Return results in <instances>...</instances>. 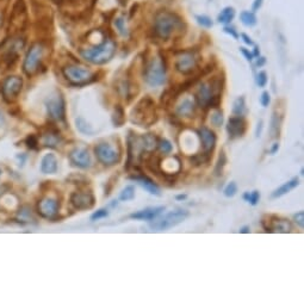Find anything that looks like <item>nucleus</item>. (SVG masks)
<instances>
[{
  "label": "nucleus",
  "mask_w": 304,
  "mask_h": 304,
  "mask_svg": "<svg viewBox=\"0 0 304 304\" xmlns=\"http://www.w3.org/2000/svg\"><path fill=\"white\" fill-rule=\"evenodd\" d=\"M194 18H196L197 23L199 24L201 28H206V29L213 28L214 23H213V20H211V18H210L209 16H207V15H197L196 17H194Z\"/></svg>",
  "instance_id": "40"
},
{
  "label": "nucleus",
  "mask_w": 304,
  "mask_h": 304,
  "mask_svg": "<svg viewBox=\"0 0 304 304\" xmlns=\"http://www.w3.org/2000/svg\"><path fill=\"white\" fill-rule=\"evenodd\" d=\"M293 221H295V223L298 225L300 229H303V227H304V213L303 211H299V213L293 215Z\"/></svg>",
  "instance_id": "46"
},
{
  "label": "nucleus",
  "mask_w": 304,
  "mask_h": 304,
  "mask_svg": "<svg viewBox=\"0 0 304 304\" xmlns=\"http://www.w3.org/2000/svg\"><path fill=\"white\" fill-rule=\"evenodd\" d=\"M241 39L246 44H247V46H251V47L254 46V42H253L252 39L247 35V33H241Z\"/></svg>",
  "instance_id": "51"
},
{
  "label": "nucleus",
  "mask_w": 304,
  "mask_h": 304,
  "mask_svg": "<svg viewBox=\"0 0 304 304\" xmlns=\"http://www.w3.org/2000/svg\"><path fill=\"white\" fill-rule=\"evenodd\" d=\"M234 17H235V9L231 8V6H227V8H224L220 13H218L217 22L220 24L228 25V24H230L231 20L234 19Z\"/></svg>",
  "instance_id": "30"
},
{
  "label": "nucleus",
  "mask_w": 304,
  "mask_h": 304,
  "mask_svg": "<svg viewBox=\"0 0 304 304\" xmlns=\"http://www.w3.org/2000/svg\"><path fill=\"white\" fill-rule=\"evenodd\" d=\"M28 17H26V8L24 4V0H17V3L13 6L11 17H10V31L11 36L19 35L24 28H25Z\"/></svg>",
  "instance_id": "12"
},
{
  "label": "nucleus",
  "mask_w": 304,
  "mask_h": 304,
  "mask_svg": "<svg viewBox=\"0 0 304 304\" xmlns=\"http://www.w3.org/2000/svg\"><path fill=\"white\" fill-rule=\"evenodd\" d=\"M25 143L30 149H37V147H39V139L35 135H30L26 138Z\"/></svg>",
  "instance_id": "45"
},
{
  "label": "nucleus",
  "mask_w": 304,
  "mask_h": 304,
  "mask_svg": "<svg viewBox=\"0 0 304 304\" xmlns=\"http://www.w3.org/2000/svg\"><path fill=\"white\" fill-rule=\"evenodd\" d=\"M258 61H257V66H259V67H261V66H264L265 64V62H266V59L265 57H258Z\"/></svg>",
  "instance_id": "54"
},
{
  "label": "nucleus",
  "mask_w": 304,
  "mask_h": 304,
  "mask_svg": "<svg viewBox=\"0 0 304 304\" xmlns=\"http://www.w3.org/2000/svg\"><path fill=\"white\" fill-rule=\"evenodd\" d=\"M71 204L77 210H90L94 207L95 197L91 191H75L71 194Z\"/></svg>",
  "instance_id": "17"
},
{
  "label": "nucleus",
  "mask_w": 304,
  "mask_h": 304,
  "mask_svg": "<svg viewBox=\"0 0 304 304\" xmlns=\"http://www.w3.org/2000/svg\"><path fill=\"white\" fill-rule=\"evenodd\" d=\"M237 192H238V185H237V183H235V182H231V183L228 184V185L225 186L224 191H223L224 196L228 197V198L234 197L235 194H237Z\"/></svg>",
  "instance_id": "42"
},
{
  "label": "nucleus",
  "mask_w": 304,
  "mask_h": 304,
  "mask_svg": "<svg viewBox=\"0 0 304 304\" xmlns=\"http://www.w3.org/2000/svg\"><path fill=\"white\" fill-rule=\"evenodd\" d=\"M187 217H189V211L187 210H183V209L174 210V211H171L168 214L163 215V216L161 218H159V220L154 218V220H153L154 222H152L149 227L152 228L153 230H156V231L167 230V229H171V228L176 227V225L183 223Z\"/></svg>",
  "instance_id": "9"
},
{
  "label": "nucleus",
  "mask_w": 304,
  "mask_h": 304,
  "mask_svg": "<svg viewBox=\"0 0 304 304\" xmlns=\"http://www.w3.org/2000/svg\"><path fill=\"white\" fill-rule=\"evenodd\" d=\"M114 25H115L116 30H117L118 33L122 37L129 36V29H128V26H126V22L123 17H118V18H116L114 22Z\"/></svg>",
  "instance_id": "33"
},
{
  "label": "nucleus",
  "mask_w": 304,
  "mask_h": 304,
  "mask_svg": "<svg viewBox=\"0 0 304 304\" xmlns=\"http://www.w3.org/2000/svg\"><path fill=\"white\" fill-rule=\"evenodd\" d=\"M240 19L241 23L244 24L245 26H247V28H252V26H254L258 22L257 16L252 11H242L240 15Z\"/></svg>",
  "instance_id": "32"
},
{
  "label": "nucleus",
  "mask_w": 304,
  "mask_h": 304,
  "mask_svg": "<svg viewBox=\"0 0 304 304\" xmlns=\"http://www.w3.org/2000/svg\"><path fill=\"white\" fill-rule=\"evenodd\" d=\"M0 176H2V170H0Z\"/></svg>",
  "instance_id": "61"
},
{
  "label": "nucleus",
  "mask_w": 304,
  "mask_h": 304,
  "mask_svg": "<svg viewBox=\"0 0 304 304\" xmlns=\"http://www.w3.org/2000/svg\"><path fill=\"white\" fill-rule=\"evenodd\" d=\"M249 231H251V229H249V227L248 225H246V227H244V228H241V230H240V233H242V234H248Z\"/></svg>",
  "instance_id": "56"
},
{
  "label": "nucleus",
  "mask_w": 304,
  "mask_h": 304,
  "mask_svg": "<svg viewBox=\"0 0 304 304\" xmlns=\"http://www.w3.org/2000/svg\"><path fill=\"white\" fill-rule=\"evenodd\" d=\"M198 138L200 141V147H201V153L204 154L213 155L215 147H216V134L211 130V129L207 128V126H201L198 129Z\"/></svg>",
  "instance_id": "18"
},
{
  "label": "nucleus",
  "mask_w": 304,
  "mask_h": 304,
  "mask_svg": "<svg viewBox=\"0 0 304 304\" xmlns=\"http://www.w3.org/2000/svg\"><path fill=\"white\" fill-rule=\"evenodd\" d=\"M262 3H264V0H254L253 2V6H252V11L253 12H257L259 9L262 6Z\"/></svg>",
  "instance_id": "50"
},
{
  "label": "nucleus",
  "mask_w": 304,
  "mask_h": 304,
  "mask_svg": "<svg viewBox=\"0 0 304 304\" xmlns=\"http://www.w3.org/2000/svg\"><path fill=\"white\" fill-rule=\"evenodd\" d=\"M94 154L102 165L111 167L118 165L122 160L121 150L108 142H100L94 147Z\"/></svg>",
  "instance_id": "10"
},
{
  "label": "nucleus",
  "mask_w": 304,
  "mask_h": 304,
  "mask_svg": "<svg viewBox=\"0 0 304 304\" xmlns=\"http://www.w3.org/2000/svg\"><path fill=\"white\" fill-rule=\"evenodd\" d=\"M57 159L56 156L49 153L43 156L42 161H41V172L43 174H55L57 172Z\"/></svg>",
  "instance_id": "25"
},
{
  "label": "nucleus",
  "mask_w": 304,
  "mask_h": 304,
  "mask_svg": "<svg viewBox=\"0 0 304 304\" xmlns=\"http://www.w3.org/2000/svg\"><path fill=\"white\" fill-rule=\"evenodd\" d=\"M3 123H4V117H3V114L0 112V125H2Z\"/></svg>",
  "instance_id": "59"
},
{
  "label": "nucleus",
  "mask_w": 304,
  "mask_h": 304,
  "mask_svg": "<svg viewBox=\"0 0 304 304\" xmlns=\"http://www.w3.org/2000/svg\"><path fill=\"white\" fill-rule=\"evenodd\" d=\"M186 198H187L186 194H178V196L176 197V199L177 200H184V199H186Z\"/></svg>",
  "instance_id": "57"
},
{
  "label": "nucleus",
  "mask_w": 304,
  "mask_h": 304,
  "mask_svg": "<svg viewBox=\"0 0 304 304\" xmlns=\"http://www.w3.org/2000/svg\"><path fill=\"white\" fill-rule=\"evenodd\" d=\"M25 47V40L19 35H13L0 43V68L12 67Z\"/></svg>",
  "instance_id": "2"
},
{
  "label": "nucleus",
  "mask_w": 304,
  "mask_h": 304,
  "mask_svg": "<svg viewBox=\"0 0 304 304\" xmlns=\"http://www.w3.org/2000/svg\"><path fill=\"white\" fill-rule=\"evenodd\" d=\"M135 198V187L132 185L125 186L119 193V200L130 201Z\"/></svg>",
  "instance_id": "36"
},
{
  "label": "nucleus",
  "mask_w": 304,
  "mask_h": 304,
  "mask_svg": "<svg viewBox=\"0 0 304 304\" xmlns=\"http://www.w3.org/2000/svg\"><path fill=\"white\" fill-rule=\"evenodd\" d=\"M117 2H118L121 5L124 6V5H126V3H128V0H117Z\"/></svg>",
  "instance_id": "58"
},
{
  "label": "nucleus",
  "mask_w": 304,
  "mask_h": 304,
  "mask_svg": "<svg viewBox=\"0 0 304 304\" xmlns=\"http://www.w3.org/2000/svg\"><path fill=\"white\" fill-rule=\"evenodd\" d=\"M198 60H199V57L194 50L182 52L177 57L176 70L184 75H189L197 70Z\"/></svg>",
  "instance_id": "13"
},
{
  "label": "nucleus",
  "mask_w": 304,
  "mask_h": 304,
  "mask_svg": "<svg viewBox=\"0 0 304 304\" xmlns=\"http://www.w3.org/2000/svg\"><path fill=\"white\" fill-rule=\"evenodd\" d=\"M197 103L192 98H184L176 107V116L179 118H192L196 114Z\"/></svg>",
  "instance_id": "23"
},
{
  "label": "nucleus",
  "mask_w": 304,
  "mask_h": 304,
  "mask_svg": "<svg viewBox=\"0 0 304 304\" xmlns=\"http://www.w3.org/2000/svg\"><path fill=\"white\" fill-rule=\"evenodd\" d=\"M75 124H77V129L79 130L81 134H85V135H93L94 131L93 129L91 128V125L88 124V123L85 121L84 118H78L77 121H75Z\"/></svg>",
  "instance_id": "34"
},
{
  "label": "nucleus",
  "mask_w": 304,
  "mask_h": 304,
  "mask_svg": "<svg viewBox=\"0 0 304 304\" xmlns=\"http://www.w3.org/2000/svg\"><path fill=\"white\" fill-rule=\"evenodd\" d=\"M156 148H158L160 152L162 153V154L168 155V154H171V153H172L173 146H172V143L168 141V140L158 139V146H156Z\"/></svg>",
  "instance_id": "38"
},
{
  "label": "nucleus",
  "mask_w": 304,
  "mask_h": 304,
  "mask_svg": "<svg viewBox=\"0 0 304 304\" xmlns=\"http://www.w3.org/2000/svg\"><path fill=\"white\" fill-rule=\"evenodd\" d=\"M22 78L16 77V75L6 78V79L3 81L2 85V94L4 100L8 102V103H13V102L18 98L20 91H22Z\"/></svg>",
  "instance_id": "14"
},
{
  "label": "nucleus",
  "mask_w": 304,
  "mask_h": 304,
  "mask_svg": "<svg viewBox=\"0 0 304 304\" xmlns=\"http://www.w3.org/2000/svg\"><path fill=\"white\" fill-rule=\"evenodd\" d=\"M283 117L279 112L275 111L272 114L271 118V126H269V132H271L272 139H278L279 134H281V125H282Z\"/></svg>",
  "instance_id": "27"
},
{
  "label": "nucleus",
  "mask_w": 304,
  "mask_h": 304,
  "mask_svg": "<svg viewBox=\"0 0 304 304\" xmlns=\"http://www.w3.org/2000/svg\"><path fill=\"white\" fill-rule=\"evenodd\" d=\"M108 216H109V211L107 209H99L95 211V213L92 214L91 221L95 222V221H99V220H102V218H105Z\"/></svg>",
  "instance_id": "43"
},
{
  "label": "nucleus",
  "mask_w": 304,
  "mask_h": 304,
  "mask_svg": "<svg viewBox=\"0 0 304 304\" xmlns=\"http://www.w3.org/2000/svg\"><path fill=\"white\" fill-rule=\"evenodd\" d=\"M262 126H264V122H262L260 119V121H259V123H258V125H257V129H255V136H257V138H260V136H261Z\"/></svg>",
  "instance_id": "52"
},
{
  "label": "nucleus",
  "mask_w": 304,
  "mask_h": 304,
  "mask_svg": "<svg viewBox=\"0 0 304 304\" xmlns=\"http://www.w3.org/2000/svg\"><path fill=\"white\" fill-rule=\"evenodd\" d=\"M118 92L119 94L128 102L131 100L136 95V93H138V91H134V85L129 83V81H122V83L118 85Z\"/></svg>",
  "instance_id": "28"
},
{
  "label": "nucleus",
  "mask_w": 304,
  "mask_h": 304,
  "mask_svg": "<svg viewBox=\"0 0 304 304\" xmlns=\"http://www.w3.org/2000/svg\"><path fill=\"white\" fill-rule=\"evenodd\" d=\"M223 30H224V32H225V33H228V35H230L231 37H233V39H235V40H238V39H239V33H238L237 30H235V28H233V26H230V25H225Z\"/></svg>",
  "instance_id": "48"
},
{
  "label": "nucleus",
  "mask_w": 304,
  "mask_h": 304,
  "mask_svg": "<svg viewBox=\"0 0 304 304\" xmlns=\"http://www.w3.org/2000/svg\"><path fill=\"white\" fill-rule=\"evenodd\" d=\"M18 218H19L20 221H25V222L35 221V218H33V216H32L31 209H29L28 207H23L22 209L19 210Z\"/></svg>",
  "instance_id": "41"
},
{
  "label": "nucleus",
  "mask_w": 304,
  "mask_h": 304,
  "mask_svg": "<svg viewBox=\"0 0 304 304\" xmlns=\"http://www.w3.org/2000/svg\"><path fill=\"white\" fill-rule=\"evenodd\" d=\"M68 159L72 166L78 167L81 170H87L91 167V156L88 154V150L84 147H77L72 149L68 154Z\"/></svg>",
  "instance_id": "19"
},
{
  "label": "nucleus",
  "mask_w": 304,
  "mask_h": 304,
  "mask_svg": "<svg viewBox=\"0 0 304 304\" xmlns=\"http://www.w3.org/2000/svg\"><path fill=\"white\" fill-rule=\"evenodd\" d=\"M44 105H46L48 117L52 121H64V117H66V104H64V99L60 93H55L48 97L46 102H44Z\"/></svg>",
  "instance_id": "11"
},
{
  "label": "nucleus",
  "mask_w": 304,
  "mask_h": 304,
  "mask_svg": "<svg viewBox=\"0 0 304 304\" xmlns=\"http://www.w3.org/2000/svg\"><path fill=\"white\" fill-rule=\"evenodd\" d=\"M253 56L254 57H259V55H260V50H259V47L255 46L254 47V50H253Z\"/></svg>",
  "instance_id": "55"
},
{
  "label": "nucleus",
  "mask_w": 304,
  "mask_h": 304,
  "mask_svg": "<svg viewBox=\"0 0 304 304\" xmlns=\"http://www.w3.org/2000/svg\"><path fill=\"white\" fill-rule=\"evenodd\" d=\"M2 24H3V15L2 12H0V26H2Z\"/></svg>",
  "instance_id": "60"
},
{
  "label": "nucleus",
  "mask_w": 304,
  "mask_h": 304,
  "mask_svg": "<svg viewBox=\"0 0 304 304\" xmlns=\"http://www.w3.org/2000/svg\"><path fill=\"white\" fill-rule=\"evenodd\" d=\"M182 26V20L174 13L162 11L155 16L154 25H153V31L158 39L162 41L170 40L173 33L178 31Z\"/></svg>",
  "instance_id": "3"
},
{
  "label": "nucleus",
  "mask_w": 304,
  "mask_h": 304,
  "mask_svg": "<svg viewBox=\"0 0 304 304\" xmlns=\"http://www.w3.org/2000/svg\"><path fill=\"white\" fill-rule=\"evenodd\" d=\"M62 135H61L60 130H57L56 128H48L42 134V138H41V142H42L44 147L53 149L57 148L62 143Z\"/></svg>",
  "instance_id": "22"
},
{
  "label": "nucleus",
  "mask_w": 304,
  "mask_h": 304,
  "mask_svg": "<svg viewBox=\"0 0 304 304\" xmlns=\"http://www.w3.org/2000/svg\"><path fill=\"white\" fill-rule=\"evenodd\" d=\"M62 74L72 86H84L94 80V74L90 70L78 64H68L62 68Z\"/></svg>",
  "instance_id": "7"
},
{
  "label": "nucleus",
  "mask_w": 304,
  "mask_h": 304,
  "mask_svg": "<svg viewBox=\"0 0 304 304\" xmlns=\"http://www.w3.org/2000/svg\"><path fill=\"white\" fill-rule=\"evenodd\" d=\"M44 57V47L41 43H33L30 47L28 54L23 63V71L28 77L37 74L40 72V68L42 67Z\"/></svg>",
  "instance_id": "8"
},
{
  "label": "nucleus",
  "mask_w": 304,
  "mask_h": 304,
  "mask_svg": "<svg viewBox=\"0 0 304 304\" xmlns=\"http://www.w3.org/2000/svg\"><path fill=\"white\" fill-rule=\"evenodd\" d=\"M227 155H225V152L224 150H221L220 155H218V159L216 161V165H215V168H214V176L215 177H221L222 174H223V171H224V167L225 165H227Z\"/></svg>",
  "instance_id": "31"
},
{
  "label": "nucleus",
  "mask_w": 304,
  "mask_h": 304,
  "mask_svg": "<svg viewBox=\"0 0 304 304\" xmlns=\"http://www.w3.org/2000/svg\"><path fill=\"white\" fill-rule=\"evenodd\" d=\"M242 198H244L246 201H248L251 206H257L259 200H260V192L257 190L253 191V192H245Z\"/></svg>",
  "instance_id": "39"
},
{
  "label": "nucleus",
  "mask_w": 304,
  "mask_h": 304,
  "mask_svg": "<svg viewBox=\"0 0 304 304\" xmlns=\"http://www.w3.org/2000/svg\"><path fill=\"white\" fill-rule=\"evenodd\" d=\"M111 121H112V124H114V126H117V128L124 125L126 118H125V111H124V109H123L122 105H119V104L116 105L114 109V112H112Z\"/></svg>",
  "instance_id": "29"
},
{
  "label": "nucleus",
  "mask_w": 304,
  "mask_h": 304,
  "mask_svg": "<svg viewBox=\"0 0 304 304\" xmlns=\"http://www.w3.org/2000/svg\"><path fill=\"white\" fill-rule=\"evenodd\" d=\"M247 130V122L244 116H233L227 123V132L231 140L240 139Z\"/></svg>",
  "instance_id": "20"
},
{
  "label": "nucleus",
  "mask_w": 304,
  "mask_h": 304,
  "mask_svg": "<svg viewBox=\"0 0 304 304\" xmlns=\"http://www.w3.org/2000/svg\"><path fill=\"white\" fill-rule=\"evenodd\" d=\"M117 46L112 40H105L98 46H94L87 49H81L80 55L85 60L93 64H104L115 56Z\"/></svg>",
  "instance_id": "4"
},
{
  "label": "nucleus",
  "mask_w": 304,
  "mask_h": 304,
  "mask_svg": "<svg viewBox=\"0 0 304 304\" xmlns=\"http://www.w3.org/2000/svg\"><path fill=\"white\" fill-rule=\"evenodd\" d=\"M222 90H223V79L221 78H214L213 80L203 83L196 93V103L203 110H209L211 100L215 97H221Z\"/></svg>",
  "instance_id": "5"
},
{
  "label": "nucleus",
  "mask_w": 304,
  "mask_h": 304,
  "mask_svg": "<svg viewBox=\"0 0 304 304\" xmlns=\"http://www.w3.org/2000/svg\"><path fill=\"white\" fill-rule=\"evenodd\" d=\"M155 102L149 95L142 98L130 111V122L142 128H148L158 122Z\"/></svg>",
  "instance_id": "1"
},
{
  "label": "nucleus",
  "mask_w": 304,
  "mask_h": 304,
  "mask_svg": "<svg viewBox=\"0 0 304 304\" xmlns=\"http://www.w3.org/2000/svg\"><path fill=\"white\" fill-rule=\"evenodd\" d=\"M224 121V116H223V111L221 110V109H215L213 111V114L210 116V123L214 126H221L223 124Z\"/></svg>",
  "instance_id": "37"
},
{
  "label": "nucleus",
  "mask_w": 304,
  "mask_h": 304,
  "mask_svg": "<svg viewBox=\"0 0 304 304\" xmlns=\"http://www.w3.org/2000/svg\"><path fill=\"white\" fill-rule=\"evenodd\" d=\"M129 179L134 180L142 189H145L147 192L153 194V196H161V190H160L158 184L145 174H132V176H129Z\"/></svg>",
  "instance_id": "21"
},
{
  "label": "nucleus",
  "mask_w": 304,
  "mask_h": 304,
  "mask_svg": "<svg viewBox=\"0 0 304 304\" xmlns=\"http://www.w3.org/2000/svg\"><path fill=\"white\" fill-rule=\"evenodd\" d=\"M267 74H266V72H259L258 75H257V85L259 87H265L266 85H267Z\"/></svg>",
  "instance_id": "44"
},
{
  "label": "nucleus",
  "mask_w": 304,
  "mask_h": 304,
  "mask_svg": "<svg viewBox=\"0 0 304 304\" xmlns=\"http://www.w3.org/2000/svg\"><path fill=\"white\" fill-rule=\"evenodd\" d=\"M60 211L59 200L53 197H43L37 203V213L47 220H55Z\"/></svg>",
  "instance_id": "16"
},
{
  "label": "nucleus",
  "mask_w": 304,
  "mask_h": 304,
  "mask_svg": "<svg viewBox=\"0 0 304 304\" xmlns=\"http://www.w3.org/2000/svg\"><path fill=\"white\" fill-rule=\"evenodd\" d=\"M233 114L234 116H244L246 114V102L244 97L235 99L233 104Z\"/></svg>",
  "instance_id": "35"
},
{
  "label": "nucleus",
  "mask_w": 304,
  "mask_h": 304,
  "mask_svg": "<svg viewBox=\"0 0 304 304\" xmlns=\"http://www.w3.org/2000/svg\"><path fill=\"white\" fill-rule=\"evenodd\" d=\"M240 52L242 53V55L245 56V59L247 60V61H249V62H252L253 59H254V56H253V54H252L251 52H249L248 49H246V48L241 47V48H240Z\"/></svg>",
  "instance_id": "49"
},
{
  "label": "nucleus",
  "mask_w": 304,
  "mask_h": 304,
  "mask_svg": "<svg viewBox=\"0 0 304 304\" xmlns=\"http://www.w3.org/2000/svg\"><path fill=\"white\" fill-rule=\"evenodd\" d=\"M278 149H279V143H273V146H272V148H271V150H269V153H271L272 155H275L277 152H278Z\"/></svg>",
  "instance_id": "53"
},
{
  "label": "nucleus",
  "mask_w": 304,
  "mask_h": 304,
  "mask_svg": "<svg viewBox=\"0 0 304 304\" xmlns=\"http://www.w3.org/2000/svg\"><path fill=\"white\" fill-rule=\"evenodd\" d=\"M299 185V180L298 178H292L291 180H289V182H286L283 184V185L281 187H278V189H276L273 192L271 193V198L272 199H276V198H281L284 196V194L289 193L290 191L296 189L297 186Z\"/></svg>",
  "instance_id": "26"
},
{
  "label": "nucleus",
  "mask_w": 304,
  "mask_h": 304,
  "mask_svg": "<svg viewBox=\"0 0 304 304\" xmlns=\"http://www.w3.org/2000/svg\"><path fill=\"white\" fill-rule=\"evenodd\" d=\"M269 103H271V95H269V93L267 91L262 92L261 95H260V104L264 108H267L269 105Z\"/></svg>",
  "instance_id": "47"
},
{
  "label": "nucleus",
  "mask_w": 304,
  "mask_h": 304,
  "mask_svg": "<svg viewBox=\"0 0 304 304\" xmlns=\"http://www.w3.org/2000/svg\"><path fill=\"white\" fill-rule=\"evenodd\" d=\"M261 224L266 233H290L292 229V225L289 220L276 216V215L262 218Z\"/></svg>",
  "instance_id": "15"
},
{
  "label": "nucleus",
  "mask_w": 304,
  "mask_h": 304,
  "mask_svg": "<svg viewBox=\"0 0 304 304\" xmlns=\"http://www.w3.org/2000/svg\"><path fill=\"white\" fill-rule=\"evenodd\" d=\"M145 81L149 86L158 87L166 83V63L162 57H153L147 62L143 72Z\"/></svg>",
  "instance_id": "6"
},
{
  "label": "nucleus",
  "mask_w": 304,
  "mask_h": 304,
  "mask_svg": "<svg viewBox=\"0 0 304 304\" xmlns=\"http://www.w3.org/2000/svg\"><path fill=\"white\" fill-rule=\"evenodd\" d=\"M163 211H165V207H149L132 213L129 217L136 221H153L154 218H158Z\"/></svg>",
  "instance_id": "24"
}]
</instances>
